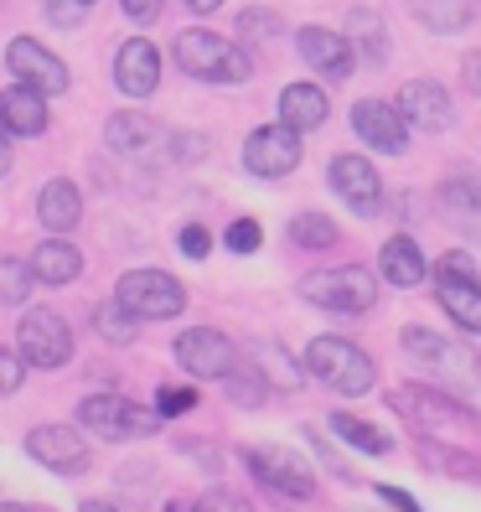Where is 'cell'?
<instances>
[{
  "mask_svg": "<svg viewBox=\"0 0 481 512\" xmlns=\"http://www.w3.org/2000/svg\"><path fill=\"white\" fill-rule=\"evenodd\" d=\"M306 368L332 388V394H347V399H357V394H368V388H373L368 352L352 347L347 337H316L306 347Z\"/></svg>",
  "mask_w": 481,
  "mask_h": 512,
  "instance_id": "4",
  "label": "cell"
},
{
  "mask_svg": "<svg viewBox=\"0 0 481 512\" xmlns=\"http://www.w3.org/2000/svg\"><path fill=\"white\" fill-rule=\"evenodd\" d=\"M16 342H21V357L32 368H63L73 363V331L57 311H26L21 326H16Z\"/></svg>",
  "mask_w": 481,
  "mask_h": 512,
  "instance_id": "10",
  "label": "cell"
},
{
  "mask_svg": "<svg viewBox=\"0 0 481 512\" xmlns=\"http://www.w3.org/2000/svg\"><path fill=\"white\" fill-rule=\"evenodd\" d=\"M244 466H249V476L259 481V487L280 492V497H290V502H300V497L316 492L311 461L295 456V450H285V445H249V450H244Z\"/></svg>",
  "mask_w": 481,
  "mask_h": 512,
  "instance_id": "7",
  "label": "cell"
},
{
  "mask_svg": "<svg viewBox=\"0 0 481 512\" xmlns=\"http://www.w3.org/2000/svg\"><path fill=\"white\" fill-rule=\"evenodd\" d=\"M404 352L414 357L419 368H430L435 383H456V388H476L481 383L476 357L461 342H445L440 331H430V326H404Z\"/></svg>",
  "mask_w": 481,
  "mask_h": 512,
  "instance_id": "5",
  "label": "cell"
},
{
  "mask_svg": "<svg viewBox=\"0 0 481 512\" xmlns=\"http://www.w3.org/2000/svg\"><path fill=\"white\" fill-rule=\"evenodd\" d=\"M32 269H37L42 285H73V280L83 275V254L68 244L63 233H52V238H42V244H37Z\"/></svg>",
  "mask_w": 481,
  "mask_h": 512,
  "instance_id": "23",
  "label": "cell"
},
{
  "mask_svg": "<svg viewBox=\"0 0 481 512\" xmlns=\"http://www.w3.org/2000/svg\"><path fill=\"white\" fill-rule=\"evenodd\" d=\"M78 6H94V0H78Z\"/></svg>",
  "mask_w": 481,
  "mask_h": 512,
  "instance_id": "49",
  "label": "cell"
},
{
  "mask_svg": "<svg viewBox=\"0 0 481 512\" xmlns=\"http://www.w3.org/2000/svg\"><path fill=\"white\" fill-rule=\"evenodd\" d=\"M409 11L430 26V32H466L471 26V0H409Z\"/></svg>",
  "mask_w": 481,
  "mask_h": 512,
  "instance_id": "28",
  "label": "cell"
},
{
  "mask_svg": "<svg viewBox=\"0 0 481 512\" xmlns=\"http://www.w3.org/2000/svg\"><path fill=\"white\" fill-rule=\"evenodd\" d=\"M300 52H306V63L321 78H347L352 63H357L352 37H337V32H326V26H306V32H300Z\"/></svg>",
  "mask_w": 481,
  "mask_h": 512,
  "instance_id": "20",
  "label": "cell"
},
{
  "mask_svg": "<svg viewBox=\"0 0 481 512\" xmlns=\"http://www.w3.org/2000/svg\"><path fill=\"white\" fill-rule=\"evenodd\" d=\"M419 466L425 471H440V476H450V481H481V461L471 456V450H461V445H440L435 435H425L419 440Z\"/></svg>",
  "mask_w": 481,
  "mask_h": 512,
  "instance_id": "24",
  "label": "cell"
},
{
  "mask_svg": "<svg viewBox=\"0 0 481 512\" xmlns=\"http://www.w3.org/2000/svg\"><path fill=\"white\" fill-rule=\"evenodd\" d=\"M176 363H182L192 378H207V383H228L238 368V352H233V342L223 337V331H213V326H192V331H182L176 337Z\"/></svg>",
  "mask_w": 481,
  "mask_h": 512,
  "instance_id": "9",
  "label": "cell"
},
{
  "mask_svg": "<svg viewBox=\"0 0 481 512\" xmlns=\"http://www.w3.org/2000/svg\"><path fill=\"white\" fill-rule=\"evenodd\" d=\"M78 512H119V507H114V502H83Z\"/></svg>",
  "mask_w": 481,
  "mask_h": 512,
  "instance_id": "47",
  "label": "cell"
},
{
  "mask_svg": "<svg viewBox=\"0 0 481 512\" xmlns=\"http://www.w3.org/2000/svg\"><path fill=\"white\" fill-rule=\"evenodd\" d=\"M78 419L83 430H94L99 440H150L161 430V409H140L135 399L125 394H88L78 404Z\"/></svg>",
  "mask_w": 481,
  "mask_h": 512,
  "instance_id": "3",
  "label": "cell"
},
{
  "mask_svg": "<svg viewBox=\"0 0 481 512\" xmlns=\"http://www.w3.org/2000/svg\"><path fill=\"white\" fill-rule=\"evenodd\" d=\"M176 244H182V254H187V259H207V249H213V238H207V228L187 223L182 233H176Z\"/></svg>",
  "mask_w": 481,
  "mask_h": 512,
  "instance_id": "39",
  "label": "cell"
},
{
  "mask_svg": "<svg viewBox=\"0 0 481 512\" xmlns=\"http://www.w3.org/2000/svg\"><path fill=\"white\" fill-rule=\"evenodd\" d=\"M202 150H207V140H197V135H176V156H202Z\"/></svg>",
  "mask_w": 481,
  "mask_h": 512,
  "instance_id": "44",
  "label": "cell"
},
{
  "mask_svg": "<svg viewBox=\"0 0 481 512\" xmlns=\"http://www.w3.org/2000/svg\"><path fill=\"white\" fill-rule=\"evenodd\" d=\"M114 300H119V306H130L140 321H171L176 311L187 306V290L176 285L166 269H130V275L119 280Z\"/></svg>",
  "mask_w": 481,
  "mask_h": 512,
  "instance_id": "8",
  "label": "cell"
},
{
  "mask_svg": "<svg viewBox=\"0 0 481 512\" xmlns=\"http://www.w3.org/2000/svg\"><path fill=\"white\" fill-rule=\"evenodd\" d=\"M378 497H383L388 507H394V512H419V502H414L404 487H378Z\"/></svg>",
  "mask_w": 481,
  "mask_h": 512,
  "instance_id": "42",
  "label": "cell"
},
{
  "mask_svg": "<svg viewBox=\"0 0 481 512\" xmlns=\"http://www.w3.org/2000/svg\"><path fill=\"white\" fill-rule=\"evenodd\" d=\"M352 130L363 135V145L383 150V156H399L409 145V119L399 104H383V99H363L352 104Z\"/></svg>",
  "mask_w": 481,
  "mask_h": 512,
  "instance_id": "14",
  "label": "cell"
},
{
  "mask_svg": "<svg viewBox=\"0 0 481 512\" xmlns=\"http://www.w3.org/2000/svg\"><path fill=\"white\" fill-rule=\"evenodd\" d=\"M223 244H228L233 254H254V249L264 244V228H259L254 218H238V223L228 228V238H223Z\"/></svg>",
  "mask_w": 481,
  "mask_h": 512,
  "instance_id": "34",
  "label": "cell"
},
{
  "mask_svg": "<svg viewBox=\"0 0 481 512\" xmlns=\"http://www.w3.org/2000/svg\"><path fill=\"white\" fill-rule=\"evenodd\" d=\"M300 295H306L311 306H321V311L363 316V311H373V300H378V280L368 275V269H357V264H337V269H316V275L300 280Z\"/></svg>",
  "mask_w": 481,
  "mask_h": 512,
  "instance_id": "2",
  "label": "cell"
},
{
  "mask_svg": "<svg viewBox=\"0 0 481 512\" xmlns=\"http://www.w3.org/2000/svg\"><path fill=\"white\" fill-rule=\"evenodd\" d=\"M6 135H11V130H6V125H0V176H6V171H11V145H6Z\"/></svg>",
  "mask_w": 481,
  "mask_h": 512,
  "instance_id": "45",
  "label": "cell"
},
{
  "mask_svg": "<svg viewBox=\"0 0 481 512\" xmlns=\"http://www.w3.org/2000/svg\"><path fill=\"white\" fill-rule=\"evenodd\" d=\"M104 140H109V150H119V156H140V150L156 140V125H150L145 114H135V109H119V114H109Z\"/></svg>",
  "mask_w": 481,
  "mask_h": 512,
  "instance_id": "27",
  "label": "cell"
},
{
  "mask_svg": "<svg viewBox=\"0 0 481 512\" xmlns=\"http://www.w3.org/2000/svg\"><path fill=\"white\" fill-rule=\"evenodd\" d=\"M399 109H404V119L409 125H419V130H430V135H440V130H450V94L440 83H430V78H414V83H404V94H399Z\"/></svg>",
  "mask_w": 481,
  "mask_h": 512,
  "instance_id": "19",
  "label": "cell"
},
{
  "mask_svg": "<svg viewBox=\"0 0 481 512\" xmlns=\"http://www.w3.org/2000/svg\"><path fill=\"white\" fill-rule=\"evenodd\" d=\"M6 63H11L16 83H32V88H42V94H63V88H68V68L57 63L42 42H32V37H16L6 47Z\"/></svg>",
  "mask_w": 481,
  "mask_h": 512,
  "instance_id": "16",
  "label": "cell"
},
{
  "mask_svg": "<svg viewBox=\"0 0 481 512\" xmlns=\"http://www.w3.org/2000/svg\"><path fill=\"white\" fill-rule=\"evenodd\" d=\"M94 326H99V337L109 347H125V342H135L140 316L130 306H119V300H99V306H94Z\"/></svg>",
  "mask_w": 481,
  "mask_h": 512,
  "instance_id": "30",
  "label": "cell"
},
{
  "mask_svg": "<svg viewBox=\"0 0 481 512\" xmlns=\"http://www.w3.org/2000/svg\"><path fill=\"white\" fill-rule=\"evenodd\" d=\"M119 11L145 26V21H156V16H161V0H119Z\"/></svg>",
  "mask_w": 481,
  "mask_h": 512,
  "instance_id": "40",
  "label": "cell"
},
{
  "mask_svg": "<svg viewBox=\"0 0 481 512\" xmlns=\"http://www.w3.org/2000/svg\"><path fill=\"white\" fill-rule=\"evenodd\" d=\"M171 57H176V68L197 83H249V73H254L249 52L238 42H223L218 32H182Z\"/></svg>",
  "mask_w": 481,
  "mask_h": 512,
  "instance_id": "1",
  "label": "cell"
},
{
  "mask_svg": "<svg viewBox=\"0 0 481 512\" xmlns=\"http://www.w3.org/2000/svg\"><path fill=\"white\" fill-rule=\"evenodd\" d=\"M347 37H363L368 63H383V57H388V32H383V21L373 11H352L347 16Z\"/></svg>",
  "mask_w": 481,
  "mask_h": 512,
  "instance_id": "32",
  "label": "cell"
},
{
  "mask_svg": "<svg viewBox=\"0 0 481 512\" xmlns=\"http://www.w3.org/2000/svg\"><path fill=\"white\" fill-rule=\"evenodd\" d=\"M21 378H26V357H16L11 347H0V399L16 394Z\"/></svg>",
  "mask_w": 481,
  "mask_h": 512,
  "instance_id": "36",
  "label": "cell"
},
{
  "mask_svg": "<svg viewBox=\"0 0 481 512\" xmlns=\"http://www.w3.org/2000/svg\"><path fill=\"white\" fill-rule=\"evenodd\" d=\"M332 192L352 207L357 218H378L383 213V176L368 156H342L332 161Z\"/></svg>",
  "mask_w": 481,
  "mask_h": 512,
  "instance_id": "13",
  "label": "cell"
},
{
  "mask_svg": "<svg viewBox=\"0 0 481 512\" xmlns=\"http://www.w3.org/2000/svg\"><path fill=\"white\" fill-rule=\"evenodd\" d=\"M0 125H6L11 135H42L47 130V99H42V88L11 83L6 94H0Z\"/></svg>",
  "mask_w": 481,
  "mask_h": 512,
  "instance_id": "22",
  "label": "cell"
},
{
  "mask_svg": "<svg viewBox=\"0 0 481 512\" xmlns=\"http://www.w3.org/2000/svg\"><path fill=\"white\" fill-rule=\"evenodd\" d=\"M26 456L47 471H57V476H83L94 466V450H88V440L73 425H37L26 435Z\"/></svg>",
  "mask_w": 481,
  "mask_h": 512,
  "instance_id": "11",
  "label": "cell"
},
{
  "mask_svg": "<svg viewBox=\"0 0 481 512\" xmlns=\"http://www.w3.org/2000/svg\"><path fill=\"white\" fill-rule=\"evenodd\" d=\"M466 83H471V94H481V52L466 57Z\"/></svg>",
  "mask_w": 481,
  "mask_h": 512,
  "instance_id": "43",
  "label": "cell"
},
{
  "mask_svg": "<svg viewBox=\"0 0 481 512\" xmlns=\"http://www.w3.org/2000/svg\"><path fill=\"white\" fill-rule=\"evenodd\" d=\"M435 295L445 316L461 331H481V275H456V269H435Z\"/></svg>",
  "mask_w": 481,
  "mask_h": 512,
  "instance_id": "17",
  "label": "cell"
},
{
  "mask_svg": "<svg viewBox=\"0 0 481 512\" xmlns=\"http://www.w3.org/2000/svg\"><path fill=\"white\" fill-rule=\"evenodd\" d=\"M187 6H192L197 16H207V11H218V6H223V0H187Z\"/></svg>",
  "mask_w": 481,
  "mask_h": 512,
  "instance_id": "46",
  "label": "cell"
},
{
  "mask_svg": "<svg viewBox=\"0 0 481 512\" xmlns=\"http://www.w3.org/2000/svg\"><path fill=\"white\" fill-rule=\"evenodd\" d=\"M192 512H254V507L244 497H233V492H207V497H197Z\"/></svg>",
  "mask_w": 481,
  "mask_h": 512,
  "instance_id": "38",
  "label": "cell"
},
{
  "mask_svg": "<svg viewBox=\"0 0 481 512\" xmlns=\"http://www.w3.org/2000/svg\"><path fill=\"white\" fill-rule=\"evenodd\" d=\"M388 409L404 414L414 430H430V435H440L445 425H481L476 409H466L461 399H450L445 388H425V383L394 388V394H388Z\"/></svg>",
  "mask_w": 481,
  "mask_h": 512,
  "instance_id": "6",
  "label": "cell"
},
{
  "mask_svg": "<svg viewBox=\"0 0 481 512\" xmlns=\"http://www.w3.org/2000/svg\"><path fill=\"white\" fill-rule=\"evenodd\" d=\"M280 119L285 125H295L300 135H311L326 125V94L316 83H290L285 94H280Z\"/></svg>",
  "mask_w": 481,
  "mask_h": 512,
  "instance_id": "25",
  "label": "cell"
},
{
  "mask_svg": "<svg viewBox=\"0 0 481 512\" xmlns=\"http://www.w3.org/2000/svg\"><path fill=\"white\" fill-rule=\"evenodd\" d=\"M238 32H249V37H280L285 26H280L275 11H244V16H238Z\"/></svg>",
  "mask_w": 481,
  "mask_h": 512,
  "instance_id": "37",
  "label": "cell"
},
{
  "mask_svg": "<svg viewBox=\"0 0 481 512\" xmlns=\"http://www.w3.org/2000/svg\"><path fill=\"white\" fill-rule=\"evenodd\" d=\"M114 83L125 88L130 99H145V94H156V83H161V52L150 47V42H125L114 57Z\"/></svg>",
  "mask_w": 481,
  "mask_h": 512,
  "instance_id": "18",
  "label": "cell"
},
{
  "mask_svg": "<svg viewBox=\"0 0 481 512\" xmlns=\"http://www.w3.org/2000/svg\"><path fill=\"white\" fill-rule=\"evenodd\" d=\"M0 512H42V507H26V502H0Z\"/></svg>",
  "mask_w": 481,
  "mask_h": 512,
  "instance_id": "48",
  "label": "cell"
},
{
  "mask_svg": "<svg viewBox=\"0 0 481 512\" xmlns=\"http://www.w3.org/2000/svg\"><path fill=\"white\" fill-rule=\"evenodd\" d=\"M37 218H42L52 233H68V228L83 218V197H78V187L63 182V176H57V182H47L42 197H37Z\"/></svg>",
  "mask_w": 481,
  "mask_h": 512,
  "instance_id": "26",
  "label": "cell"
},
{
  "mask_svg": "<svg viewBox=\"0 0 481 512\" xmlns=\"http://www.w3.org/2000/svg\"><path fill=\"white\" fill-rule=\"evenodd\" d=\"M244 166L254 176H264V182H280V176H290L300 166V130L295 125H264L244 140Z\"/></svg>",
  "mask_w": 481,
  "mask_h": 512,
  "instance_id": "12",
  "label": "cell"
},
{
  "mask_svg": "<svg viewBox=\"0 0 481 512\" xmlns=\"http://www.w3.org/2000/svg\"><path fill=\"white\" fill-rule=\"evenodd\" d=\"M32 280H37V269H32V264L0 259V300H6V306H16V300L32 295Z\"/></svg>",
  "mask_w": 481,
  "mask_h": 512,
  "instance_id": "33",
  "label": "cell"
},
{
  "mask_svg": "<svg viewBox=\"0 0 481 512\" xmlns=\"http://www.w3.org/2000/svg\"><path fill=\"white\" fill-rule=\"evenodd\" d=\"M290 244L295 249H332L337 244V223L326 213H300V218H290Z\"/></svg>",
  "mask_w": 481,
  "mask_h": 512,
  "instance_id": "31",
  "label": "cell"
},
{
  "mask_svg": "<svg viewBox=\"0 0 481 512\" xmlns=\"http://www.w3.org/2000/svg\"><path fill=\"white\" fill-rule=\"evenodd\" d=\"M332 430H337L347 445L363 450V456H388V450H394V435L378 430V425H368V419H357V414H332Z\"/></svg>",
  "mask_w": 481,
  "mask_h": 512,
  "instance_id": "29",
  "label": "cell"
},
{
  "mask_svg": "<svg viewBox=\"0 0 481 512\" xmlns=\"http://www.w3.org/2000/svg\"><path fill=\"white\" fill-rule=\"evenodd\" d=\"M47 16H52L57 26H73V21L83 16V6H78V0H73V6H68V0H47Z\"/></svg>",
  "mask_w": 481,
  "mask_h": 512,
  "instance_id": "41",
  "label": "cell"
},
{
  "mask_svg": "<svg viewBox=\"0 0 481 512\" xmlns=\"http://www.w3.org/2000/svg\"><path fill=\"white\" fill-rule=\"evenodd\" d=\"M156 409H161V414H187V409H197V388L166 383L161 394H156Z\"/></svg>",
  "mask_w": 481,
  "mask_h": 512,
  "instance_id": "35",
  "label": "cell"
},
{
  "mask_svg": "<svg viewBox=\"0 0 481 512\" xmlns=\"http://www.w3.org/2000/svg\"><path fill=\"white\" fill-rule=\"evenodd\" d=\"M378 269H383V280L399 285V290H414V285L430 280V259H425V249H419L409 233L388 238V244L378 249Z\"/></svg>",
  "mask_w": 481,
  "mask_h": 512,
  "instance_id": "21",
  "label": "cell"
},
{
  "mask_svg": "<svg viewBox=\"0 0 481 512\" xmlns=\"http://www.w3.org/2000/svg\"><path fill=\"white\" fill-rule=\"evenodd\" d=\"M435 202H440V218L450 228L461 238H471V244H481V176H466V171L445 176Z\"/></svg>",
  "mask_w": 481,
  "mask_h": 512,
  "instance_id": "15",
  "label": "cell"
}]
</instances>
